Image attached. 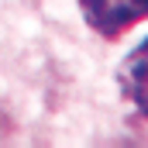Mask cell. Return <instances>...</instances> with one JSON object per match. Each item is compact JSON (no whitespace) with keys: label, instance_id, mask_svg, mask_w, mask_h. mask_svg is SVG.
<instances>
[{"label":"cell","instance_id":"6da1fadb","mask_svg":"<svg viewBox=\"0 0 148 148\" xmlns=\"http://www.w3.org/2000/svg\"><path fill=\"white\" fill-rule=\"evenodd\" d=\"M86 24L103 38H117L148 21V0H79Z\"/></svg>","mask_w":148,"mask_h":148},{"label":"cell","instance_id":"7a4b0ae2","mask_svg":"<svg viewBox=\"0 0 148 148\" xmlns=\"http://www.w3.org/2000/svg\"><path fill=\"white\" fill-rule=\"evenodd\" d=\"M121 90L131 100V107L148 117V38L121 62Z\"/></svg>","mask_w":148,"mask_h":148}]
</instances>
